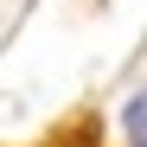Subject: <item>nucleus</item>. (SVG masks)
<instances>
[{"mask_svg":"<svg viewBox=\"0 0 147 147\" xmlns=\"http://www.w3.org/2000/svg\"><path fill=\"white\" fill-rule=\"evenodd\" d=\"M38 147H102V141H96V121H77V128H64V134L38 141Z\"/></svg>","mask_w":147,"mask_h":147,"instance_id":"obj_2","label":"nucleus"},{"mask_svg":"<svg viewBox=\"0 0 147 147\" xmlns=\"http://www.w3.org/2000/svg\"><path fill=\"white\" fill-rule=\"evenodd\" d=\"M121 141H128V147H147V90H134L128 109H121Z\"/></svg>","mask_w":147,"mask_h":147,"instance_id":"obj_1","label":"nucleus"}]
</instances>
